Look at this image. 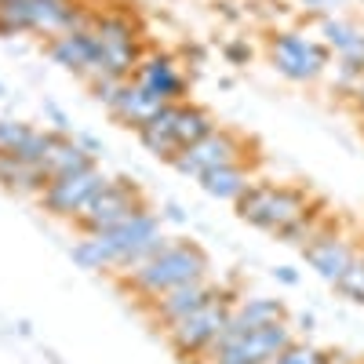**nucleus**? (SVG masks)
Listing matches in <instances>:
<instances>
[{"mask_svg":"<svg viewBox=\"0 0 364 364\" xmlns=\"http://www.w3.org/2000/svg\"><path fill=\"white\" fill-rule=\"evenodd\" d=\"M284 317H288V310H284L281 299H269V295H240L237 306H233V314H230V321H226V328L219 331L215 350L226 346V343H233L237 336H248V331L266 328V324H277V321H284ZM215 350H211V353H215ZM211 353H208V357H211ZM208 357H204V360H208Z\"/></svg>","mask_w":364,"mask_h":364,"instance_id":"14","label":"nucleus"},{"mask_svg":"<svg viewBox=\"0 0 364 364\" xmlns=\"http://www.w3.org/2000/svg\"><path fill=\"white\" fill-rule=\"evenodd\" d=\"M142 208H149V200H146L139 182H132V178H109L106 186L95 193V200H91L73 219V226L80 233H106V230H113L120 223H128L132 215H139Z\"/></svg>","mask_w":364,"mask_h":364,"instance_id":"6","label":"nucleus"},{"mask_svg":"<svg viewBox=\"0 0 364 364\" xmlns=\"http://www.w3.org/2000/svg\"><path fill=\"white\" fill-rule=\"evenodd\" d=\"M237 288L230 284H219V291L211 295L200 310H193L190 317H182V321H171L161 328V336L168 343V350L182 360V364H200L211 350H215V339H219V331L226 328L233 306H237Z\"/></svg>","mask_w":364,"mask_h":364,"instance_id":"2","label":"nucleus"},{"mask_svg":"<svg viewBox=\"0 0 364 364\" xmlns=\"http://www.w3.org/2000/svg\"><path fill=\"white\" fill-rule=\"evenodd\" d=\"M215 291H219V281H211V277L190 281V284H178V288H171V291H164L157 299L142 302V314L154 321L157 328H164L171 321H182V317H190L193 310H200Z\"/></svg>","mask_w":364,"mask_h":364,"instance_id":"12","label":"nucleus"},{"mask_svg":"<svg viewBox=\"0 0 364 364\" xmlns=\"http://www.w3.org/2000/svg\"><path fill=\"white\" fill-rule=\"evenodd\" d=\"M178 106H182V102H168V106H161V109H157V113L149 117L146 124L135 132L146 154H154V157H157V161H164V164H171V161L178 157V146H175V120H178Z\"/></svg>","mask_w":364,"mask_h":364,"instance_id":"16","label":"nucleus"},{"mask_svg":"<svg viewBox=\"0 0 364 364\" xmlns=\"http://www.w3.org/2000/svg\"><path fill=\"white\" fill-rule=\"evenodd\" d=\"M266 51H269L273 70L291 84L321 80L328 63H331V51L317 37H306V33H299V29H281V33H273Z\"/></svg>","mask_w":364,"mask_h":364,"instance_id":"5","label":"nucleus"},{"mask_svg":"<svg viewBox=\"0 0 364 364\" xmlns=\"http://www.w3.org/2000/svg\"><path fill=\"white\" fill-rule=\"evenodd\" d=\"M357 259H360V266H364V248H360V255H357Z\"/></svg>","mask_w":364,"mask_h":364,"instance_id":"38","label":"nucleus"},{"mask_svg":"<svg viewBox=\"0 0 364 364\" xmlns=\"http://www.w3.org/2000/svg\"><path fill=\"white\" fill-rule=\"evenodd\" d=\"M29 128L26 120H0V154H15V149L29 139Z\"/></svg>","mask_w":364,"mask_h":364,"instance_id":"25","label":"nucleus"},{"mask_svg":"<svg viewBox=\"0 0 364 364\" xmlns=\"http://www.w3.org/2000/svg\"><path fill=\"white\" fill-rule=\"evenodd\" d=\"M357 255H360V248L353 240H346L339 230H321L314 240L302 245V259H306L317 269V277H324L328 284H339L353 269Z\"/></svg>","mask_w":364,"mask_h":364,"instance_id":"11","label":"nucleus"},{"mask_svg":"<svg viewBox=\"0 0 364 364\" xmlns=\"http://www.w3.org/2000/svg\"><path fill=\"white\" fill-rule=\"evenodd\" d=\"M317 33H321L317 41L331 55H339V51H346L350 44H357L364 37V26L350 15H324V18H317Z\"/></svg>","mask_w":364,"mask_h":364,"instance_id":"21","label":"nucleus"},{"mask_svg":"<svg viewBox=\"0 0 364 364\" xmlns=\"http://www.w3.org/2000/svg\"><path fill=\"white\" fill-rule=\"evenodd\" d=\"M310 211V193L295 186H273V182H252L237 200L240 223H248L269 237H281L295 219Z\"/></svg>","mask_w":364,"mask_h":364,"instance_id":"3","label":"nucleus"},{"mask_svg":"<svg viewBox=\"0 0 364 364\" xmlns=\"http://www.w3.org/2000/svg\"><path fill=\"white\" fill-rule=\"evenodd\" d=\"M48 58L55 66L70 70L73 77H80L84 84L106 77L102 73V48L95 41L91 29H70V33H58L48 41Z\"/></svg>","mask_w":364,"mask_h":364,"instance_id":"10","label":"nucleus"},{"mask_svg":"<svg viewBox=\"0 0 364 364\" xmlns=\"http://www.w3.org/2000/svg\"><path fill=\"white\" fill-rule=\"evenodd\" d=\"M295 331H314V314H302L295 321Z\"/></svg>","mask_w":364,"mask_h":364,"instance_id":"35","label":"nucleus"},{"mask_svg":"<svg viewBox=\"0 0 364 364\" xmlns=\"http://www.w3.org/2000/svg\"><path fill=\"white\" fill-rule=\"evenodd\" d=\"M161 106H168L161 95H154V91H149V87H142L135 77L132 80H124V84H120V91H117V95H113V102L106 106V113L117 120V124L120 128H128V132H139L142 124H146V120L149 117H154Z\"/></svg>","mask_w":364,"mask_h":364,"instance_id":"15","label":"nucleus"},{"mask_svg":"<svg viewBox=\"0 0 364 364\" xmlns=\"http://www.w3.org/2000/svg\"><path fill=\"white\" fill-rule=\"evenodd\" d=\"M161 219H164V223H186V211H182L178 204H171V200H168V204L161 208Z\"/></svg>","mask_w":364,"mask_h":364,"instance_id":"32","label":"nucleus"},{"mask_svg":"<svg viewBox=\"0 0 364 364\" xmlns=\"http://www.w3.org/2000/svg\"><path fill=\"white\" fill-rule=\"evenodd\" d=\"M120 84H124V80H117V77H99V80H91V84H87V91H91V99H95V102L109 106L113 95L120 91Z\"/></svg>","mask_w":364,"mask_h":364,"instance_id":"28","label":"nucleus"},{"mask_svg":"<svg viewBox=\"0 0 364 364\" xmlns=\"http://www.w3.org/2000/svg\"><path fill=\"white\" fill-rule=\"evenodd\" d=\"M91 33H95V41L102 48V73L117 77V80H132L135 66L149 51L142 44V26L124 11H99Z\"/></svg>","mask_w":364,"mask_h":364,"instance_id":"4","label":"nucleus"},{"mask_svg":"<svg viewBox=\"0 0 364 364\" xmlns=\"http://www.w3.org/2000/svg\"><path fill=\"white\" fill-rule=\"evenodd\" d=\"M302 15H314V18H324V15H346V8L353 0H295Z\"/></svg>","mask_w":364,"mask_h":364,"instance_id":"26","label":"nucleus"},{"mask_svg":"<svg viewBox=\"0 0 364 364\" xmlns=\"http://www.w3.org/2000/svg\"><path fill=\"white\" fill-rule=\"evenodd\" d=\"M95 164H99V161L91 157L73 135H63V132L55 135V142H51V149H48V157H44L48 178H55V175H73V171H87V168H95Z\"/></svg>","mask_w":364,"mask_h":364,"instance_id":"18","label":"nucleus"},{"mask_svg":"<svg viewBox=\"0 0 364 364\" xmlns=\"http://www.w3.org/2000/svg\"><path fill=\"white\" fill-rule=\"evenodd\" d=\"M211 277V259L200 245H193V240H175L164 252H157L149 262L128 269V273H117V288L128 291L139 299V306L149 299H157L178 284H190V281H204Z\"/></svg>","mask_w":364,"mask_h":364,"instance_id":"1","label":"nucleus"},{"mask_svg":"<svg viewBox=\"0 0 364 364\" xmlns=\"http://www.w3.org/2000/svg\"><path fill=\"white\" fill-rule=\"evenodd\" d=\"M70 259L91 273H113V259L102 245V237L99 233H80V240L70 248Z\"/></svg>","mask_w":364,"mask_h":364,"instance_id":"22","label":"nucleus"},{"mask_svg":"<svg viewBox=\"0 0 364 364\" xmlns=\"http://www.w3.org/2000/svg\"><path fill=\"white\" fill-rule=\"evenodd\" d=\"M350 99H353V109L364 113V77H360V84L353 87V95H350Z\"/></svg>","mask_w":364,"mask_h":364,"instance_id":"34","label":"nucleus"},{"mask_svg":"<svg viewBox=\"0 0 364 364\" xmlns=\"http://www.w3.org/2000/svg\"><path fill=\"white\" fill-rule=\"evenodd\" d=\"M0 186L18 197H41L48 186V171L41 164H26L15 154H0Z\"/></svg>","mask_w":364,"mask_h":364,"instance_id":"17","label":"nucleus"},{"mask_svg":"<svg viewBox=\"0 0 364 364\" xmlns=\"http://www.w3.org/2000/svg\"><path fill=\"white\" fill-rule=\"evenodd\" d=\"M357 4H360V11H364V0H357Z\"/></svg>","mask_w":364,"mask_h":364,"instance_id":"39","label":"nucleus"},{"mask_svg":"<svg viewBox=\"0 0 364 364\" xmlns=\"http://www.w3.org/2000/svg\"><path fill=\"white\" fill-rule=\"evenodd\" d=\"M4 95H8V91H4V84H0V99H4Z\"/></svg>","mask_w":364,"mask_h":364,"instance_id":"37","label":"nucleus"},{"mask_svg":"<svg viewBox=\"0 0 364 364\" xmlns=\"http://www.w3.org/2000/svg\"><path fill=\"white\" fill-rule=\"evenodd\" d=\"M328 360H331L328 350H321V346H314V343H306V339H295L273 364H328Z\"/></svg>","mask_w":364,"mask_h":364,"instance_id":"24","label":"nucleus"},{"mask_svg":"<svg viewBox=\"0 0 364 364\" xmlns=\"http://www.w3.org/2000/svg\"><path fill=\"white\" fill-rule=\"evenodd\" d=\"M44 113L51 117V124H55V132H63V135H70V117H66L63 109H58V106H55L51 99L44 102Z\"/></svg>","mask_w":364,"mask_h":364,"instance_id":"30","label":"nucleus"},{"mask_svg":"<svg viewBox=\"0 0 364 364\" xmlns=\"http://www.w3.org/2000/svg\"><path fill=\"white\" fill-rule=\"evenodd\" d=\"M106 182H109V175L99 164L87 168V171H73V175H55V178H48V186L37 197V204L48 211V215L73 223L80 211L95 200V193L106 186Z\"/></svg>","mask_w":364,"mask_h":364,"instance_id":"8","label":"nucleus"},{"mask_svg":"<svg viewBox=\"0 0 364 364\" xmlns=\"http://www.w3.org/2000/svg\"><path fill=\"white\" fill-rule=\"evenodd\" d=\"M336 288H339L350 302H360V306H364V266H360V259L353 262V269L346 273V277H343Z\"/></svg>","mask_w":364,"mask_h":364,"instance_id":"27","label":"nucleus"},{"mask_svg":"<svg viewBox=\"0 0 364 364\" xmlns=\"http://www.w3.org/2000/svg\"><path fill=\"white\" fill-rule=\"evenodd\" d=\"M223 55L230 58L233 66H248V63H252V48H248L245 41H226V44H223Z\"/></svg>","mask_w":364,"mask_h":364,"instance_id":"29","label":"nucleus"},{"mask_svg":"<svg viewBox=\"0 0 364 364\" xmlns=\"http://www.w3.org/2000/svg\"><path fill=\"white\" fill-rule=\"evenodd\" d=\"M219 128V120H215V113H211L208 106H200V102H182L178 106V120H175V146H178V154L182 149H190L193 142H200L204 135H211Z\"/></svg>","mask_w":364,"mask_h":364,"instance_id":"20","label":"nucleus"},{"mask_svg":"<svg viewBox=\"0 0 364 364\" xmlns=\"http://www.w3.org/2000/svg\"><path fill=\"white\" fill-rule=\"evenodd\" d=\"M73 139H77V142H80V146L87 149V154H91V157H95V161H99V157L106 154V146H102V142H99L95 135H87V132H77Z\"/></svg>","mask_w":364,"mask_h":364,"instance_id":"31","label":"nucleus"},{"mask_svg":"<svg viewBox=\"0 0 364 364\" xmlns=\"http://www.w3.org/2000/svg\"><path fill=\"white\" fill-rule=\"evenodd\" d=\"M142 87H149L154 95H161L164 102H186V91H190V80L186 73H182L178 66V58L168 55V51H157V48H149L142 55V63L135 66L132 73Z\"/></svg>","mask_w":364,"mask_h":364,"instance_id":"13","label":"nucleus"},{"mask_svg":"<svg viewBox=\"0 0 364 364\" xmlns=\"http://www.w3.org/2000/svg\"><path fill=\"white\" fill-rule=\"evenodd\" d=\"M55 135H58V132H37V128H33V132H29V139L15 149V157L26 161V164H41V168H44V157H48Z\"/></svg>","mask_w":364,"mask_h":364,"instance_id":"23","label":"nucleus"},{"mask_svg":"<svg viewBox=\"0 0 364 364\" xmlns=\"http://www.w3.org/2000/svg\"><path fill=\"white\" fill-rule=\"evenodd\" d=\"M200 364H226V360H200Z\"/></svg>","mask_w":364,"mask_h":364,"instance_id":"36","label":"nucleus"},{"mask_svg":"<svg viewBox=\"0 0 364 364\" xmlns=\"http://www.w3.org/2000/svg\"><path fill=\"white\" fill-rule=\"evenodd\" d=\"M295 324L284 317L277 324H266V328H255L248 336H237L233 343L219 346L208 360H226V364H273L291 343H295Z\"/></svg>","mask_w":364,"mask_h":364,"instance_id":"9","label":"nucleus"},{"mask_svg":"<svg viewBox=\"0 0 364 364\" xmlns=\"http://www.w3.org/2000/svg\"><path fill=\"white\" fill-rule=\"evenodd\" d=\"M197 182H200V190H204L208 197L237 204L240 193H245L255 178H252V168H248V164H230V168H215V171L200 175Z\"/></svg>","mask_w":364,"mask_h":364,"instance_id":"19","label":"nucleus"},{"mask_svg":"<svg viewBox=\"0 0 364 364\" xmlns=\"http://www.w3.org/2000/svg\"><path fill=\"white\" fill-rule=\"evenodd\" d=\"M273 277H277L281 284H299V273L291 266H277V269H273Z\"/></svg>","mask_w":364,"mask_h":364,"instance_id":"33","label":"nucleus"},{"mask_svg":"<svg viewBox=\"0 0 364 364\" xmlns=\"http://www.w3.org/2000/svg\"><path fill=\"white\" fill-rule=\"evenodd\" d=\"M252 154H248V142L240 139L233 128H215L211 135H204L200 142H193L190 149H182V154L171 161V168L186 178H200L215 168H230V164H248Z\"/></svg>","mask_w":364,"mask_h":364,"instance_id":"7","label":"nucleus"}]
</instances>
